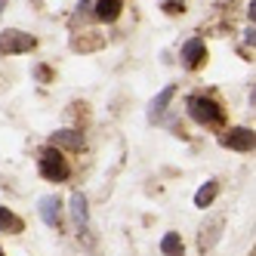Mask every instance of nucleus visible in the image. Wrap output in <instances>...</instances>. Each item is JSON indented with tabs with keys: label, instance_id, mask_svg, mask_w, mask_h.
<instances>
[{
	"label": "nucleus",
	"instance_id": "4",
	"mask_svg": "<svg viewBox=\"0 0 256 256\" xmlns=\"http://www.w3.org/2000/svg\"><path fill=\"white\" fill-rule=\"evenodd\" d=\"M71 216H74L78 228H80V232H86V226H90V210H86V198H84L80 192L71 194Z\"/></svg>",
	"mask_w": 256,
	"mask_h": 256
},
{
	"label": "nucleus",
	"instance_id": "14",
	"mask_svg": "<svg viewBox=\"0 0 256 256\" xmlns=\"http://www.w3.org/2000/svg\"><path fill=\"white\" fill-rule=\"evenodd\" d=\"M216 226H219V222H213V226H207V238H204V241H200V247H204V250H207V247H213V241H216V238H219V232H216Z\"/></svg>",
	"mask_w": 256,
	"mask_h": 256
},
{
	"label": "nucleus",
	"instance_id": "1",
	"mask_svg": "<svg viewBox=\"0 0 256 256\" xmlns=\"http://www.w3.org/2000/svg\"><path fill=\"white\" fill-rule=\"evenodd\" d=\"M188 114L198 120V124H216L219 118H222V112H219V105L207 96H192L188 99Z\"/></svg>",
	"mask_w": 256,
	"mask_h": 256
},
{
	"label": "nucleus",
	"instance_id": "3",
	"mask_svg": "<svg viewBox=\"0 0 256 256\" xmlns=\"http://www.w3.org/2000/svg\"><path fill=\"white\" fill-rule=\"evenodd\" d=\"M34 46V40L22 31H4V38H0V52L4 56H19V52H28Z\"/></svg>",
	"mask_w": 256,
	"mask_h": 256
},
{
	"label": "nucleus",
	"instance_id": "6",
	"mask_svg": "<svg viewBox=\"0 0 256 256\" xmlns=\"http://www.w3.org/2000/svg\"><path fill=\"white\" fill-rule=\"evenodd\" d=\"M204 44H200V38H192L186 46H182V62H186L188 68H194V65H200L204 62Z\"/></svg>",
	"mask_w": 256,
	"mask_h": 256
},
{
	"label": "nucleus",
	"instance_id": "8",
	"mask_svg": "<svg viewBox=\"0 0 256 256\" xmlns=\"http://www.w3.org/2000/svg\"><path fill=\"white\" fill-rule=\"evenodd\" d=\"M52 145H59V148H80L84 139L74 130H59V133H52Z\"/></svg>",
	"mask_w": 256,
	"mask_h": 256
},
{
	"label": "nucleus",
	"instance_id": "15",
	"mask_svg": "<svg viewBox=\"0 0 256 256\" xmlns=\"http://www.w3.org/2000/svg\"><path fill=\"white\" fill-rule=\"evenodd\" d=\"M167 12H182V4L176 0V4H167Z\"/></svg>",
	"mask_w": 256,
	"mask_h": 256
},
{
	"label": "nucleus",
	"instance_id": "12",
	"mask_svg": "<svg viewBox=\"0 0 256 256\" xmlns=\"http://www.w3.org/2000/svg\"><path fill=\"white\" fill-rule=\"evenodd\" d=\"M0 228H4V232H19L22 228V219L16 216V213H10L6 207H0Z\"/></svg>",
	"mask_w": 256,
	"mask_h": 256
},
{
	"label": "nucleus",
	"instance_id": "7",
	"mask_svg": "<svg viewBox=\"0 0 256 256\" xmlns=\"http://www.w3.org/2000/svg\"><path fill=\"white\" fill-rule=\"evenodd\" d=\"M160 250L164 256H186V247H182V238L176 232H167L160 238Z\"/></svg>",
	"mask_w": 256,
	"mask_h": 256
},
{
	"label": "nucleus",
	"instance_id": "16",
	"mask_svg": "<svg viewBox=\"0 0 256 256\" xmlns=\"http://www.w3.org/2000/svg\"><path fill=\"white\" fill-rule=\"evenodd\" d=\"M4 6H6V0H0V10H4Z\"/></svg>",
	"mask_w": 256,
	"mask_h": 256
},
{
	"label": "nucleus",
	"instance_id": "10",
	"mask_svg": "<svg viewBox=\"0 0 256 256\" xmlns=\"http://www.w3.org/2000/svg\"><path fill=\"white\" fill-rule=\"evenodd\" d=\"M40 219L46 226H56L59 222V200L56 198H44L40 200Z\"/></svg>",
	"mask_w": 256,
	"mask_h": 256
},
{
	"label": "nucleus",
	"instance_id": "2",
	"mask_svg": "<svg viewBox=\"0 0 256 256\" xmlns=\"http://www.w3.org/2000/svg\"><path fill=\"white\" fill-rule=\"evenodd\" d=\"M40 173L46 179H52V182H62V179H68V164H65V158L59 152L50 148V152L40 154Z\"/></svg>",
	"mask_w": 256,
	"mask_h": 256
},
{
	"label": "nucleus",
	"instance_id": "13",
	"mask_svg": "<svg viewBox=\"0 0 256 256\" xmlns=\"http://www.w3.org/2000/svg\"><path fill=\"white\" fill-rule=\"evenodd\" d=\"M173 93H176V86H167V90H160V93L154 96V102H152V114H154V118L164 112V108H167V102L173 99Z\"/></svg>",
	"mask_w": 256,
	"mask_h": 256
},
{
	"label": "nucleus",
	"instance_id": "5",
	"mask_svg": "<svg viewBox=\"0 0 256 256\" xmlns=\"http://www.w3.org/2000/svg\"><path fill=\"white\" fill-rule=\"evenodd\" d=\"M222 145H228V148H238V152H250L253 148V133L250 130H232L228 136H222Z\"/></svg>",
	"mask_w": 256,
	"mask_h": 256
},
{
	"label": "nucleus",
	"instance_id": "9",
	"mask_svg": "<svg viewBox=\"0 0 256 256\" xmlns=\"http://www.w3.org/2000/svg\"><path fill=\"white\" fill-rule=\"evenodd\" d=\"M96 16L102 22H114L120 16V0H99V4H96Z\"/></svg>",
	"mask_w": 256,
	"mask_h": 256
},
{
	"label": "nucleus",
	"instance_id": "11",
	"mask_svg": "<svg viewBox=\"0 0 256 256\" xmlns=\"http://www.w3.org/2000/svg\"><path fill=\"white\" fill-rule=\"evenodd\" d=\"M216 192H219L216 182H207V186L194 194V204H198V207H210V204H213V198H216Z\"/></svg>",
	"mask_w": 256,
	"mask_h": 256
}]
</instances>
